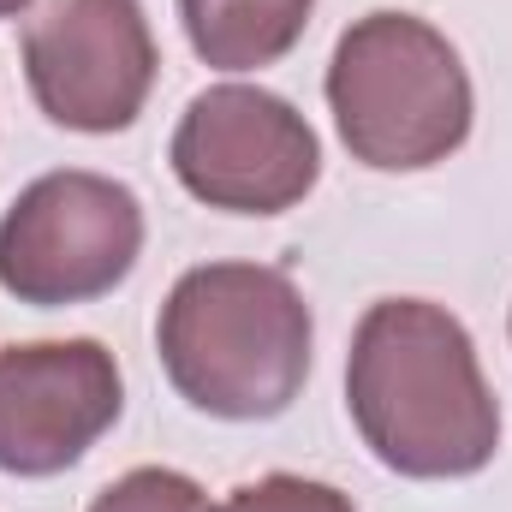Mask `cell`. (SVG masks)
Masks as SVG:
<instances>
[{
  "label": "cell",
  "mask_w": 512,
  "mask_h": 512,
  "mask_svg": "<svg viewBox=\"0 0 512 512\" xmlns=\"http://www.w3.org/2000/svg\"><path fill=\"white\" fill-rule=\"evenodd\" d=\"M346 405L364 447L411 483L477 477L501 447V405L465 322L429 298H382L346 352Z\"/></svg>",
  "instance_id": "cell-1"
},
{
  "label": "cell",
  "mask_w": 512,
  "mask_h": 512,
  "mask_svg": "<svg viewBox=\"0 0 512 512\" xmlns=\"http://www.w3.org/2000/svg\"><path fill=\"white\" fill-rule=\"evenodd\" d=\"M310 304L262 262L185 268L161 304L155 352L179 399L227 423L280 417L310 376Z\"/></svg>",
  "instance_id": "cell-2"
},
{
  "label": "cell",
  "mask_w": 512,
  "mask_h": 512,
  "mask_svg": "<svg viewBox=\"0 0 512 512\" xmlns=\"http://www.w3.org/2000/svg\"><path fill=\"white\" fill-rule=\"evenodd\" d=\"M328 108L352 161L376 173H423L447 161L465 149L477 114L459 48L411 12H370L334 42Z\"/></svg>",
  "instance_id": "cell-3"
},
{
  "label": "cell",
  "mask_w": 512,
  "mask_h": 512,
  "mask_svg": "<svg viewBox=\"0 0 512 512\" xmlns=\"http://www.w3.org/2000/svg\"><path fill=\"white\" fill-rule=\"evenodd\" d=\"M143 256V203L108 173H42L0 215V292L36 310L108 298Z\"/></svg>",
  "instance_id": "cell-4"
},
{
  "label": "cell",
  "mask_w": 512,
  "mask_h": 512,
  "mask_svg": "<svg viewBox=\"0 0 512 512\" xmlns=\"http://www.w3.org/2000/svg\"><path fill=\"white\" fill-rule=\"evenodd\" d=\"M167 161L197 203L227 215H286L322 179V143L310 120L262 84L203 90L179 114Z\"/></svg>",
  "instance_id": "cell-5"
},
{
  "label": "cell",
  "mask_w": 512,
  "mask_h": 512,
  "mask_svg": "<svg viewBox=\"0 0 512 512\" xmlns=\"http://www.w3.org/2000/svg\"><path fill=\"white\" fill-rule=\"evenodd\" d=\"M161 54L137 0H48L24 30V78L36 108L66 131H126L149 90Z\"/></svg>",
  "instance_id": "cell-6"
},
{
  "label": "cell",
  "mask_w": 512,
  "mask_h": 512,
  "mask_svg": "<svg viewBox=\"0 0 512 512\" xmlns=\"http://www.w3.org/2000/svg\"><path fill=\"white\" fill-rule=\"evenodd\" d=\"M126 405L120 364L102 340H30L0 352V471H72Z\"/></svg>",
  "instance_id": "cell-7"
},
{
  "label": "cell",
  "mask_w": 512,
  "mask_h": 512,
  "mask_svg": "<svg viewBox=\"0 0 512 512\" xmlns=\"http://www.w3.org/2000/svg\"><path fill=\"white\" fill-rule=\"evenodd\" d=\"M310 12L316 0H179L191 48L215 72H256L286 60L310 30Z\"/></svg>",
  "instance_id": "cell-8"
},
{
  "label": "cell",
  "mask_w": 512,
  "mask_h": 512,
  "mask_svg": "<svg viewBox=\"0 0 512 512\" xmlns=\"http://www.w3.org/2000/svg\"><path fill=\"white\" fill-rule=\"evenodd\" d=\"M90 512H209V495L185 477V471H167V465H137L126 477H114Z\"/></svg>",
  "instance_id": "cell-9"
},
{
  "label": "cell",
  "mask_w": 512,
  "mask_h": 512,
  "mask_svg": "<svg viewBox=\"0 0 512 512\" xmlns=\"http://www.w3.org/2000/svg\"><path fill=\"white\" fill-rule=\"evenodd\" d=\"M209 512H358V507L334 483L292 477V471H268L256 483H239L221 507H209Z\"/></svg>",
  "instance_id": "cell-10"
},
{
  "label": "cell",
  "mask_w": 512,
  "mask_h": 512,
  "mask_svg": "<svg viewBox=\"0 0 512 512\" xmlns=\"http://www.w3.org/2000/svg\"><path fill=\"white\" fill-rule=\"evenodd\" d=\"M24 6H30V0H0V18H18Z\"/></svg>",
  "instance_id": "cell-11"
}]
</instances>
